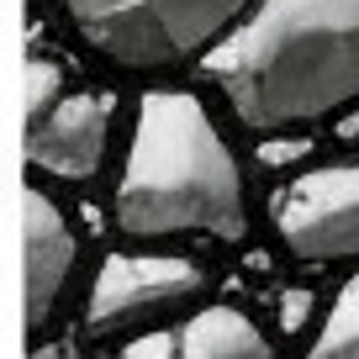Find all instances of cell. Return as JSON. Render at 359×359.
I'll list each match as a JSON object with an SVG mask.
<instances>
[{
    "label": "cell",
    "instance_id": "obj_1",
    "mask_svg": "<svg viewBox=\"0 0 359 359\" xmlns=\"http://www.w3.org/2000/svg\"><path fill=\"white\" fill-rule=\"evenodd\" d=\"M196 69L243 127L302 133L359 101V0H254Z\"/></svg>",
    "mask_w": 359,
    "mask_h": 359
},
{
    "label": "cell",
    "instance_id": "obj_2",
    "mask_svg": "<svg viewBox=\"0 0 359 359\" xmlns=\"http://www.w3.org/2000/svg\"><path fill=\"white\" fill-rule=\"evenodd\" d=\"M116 227L127 238L212 233L243 243L248 201L233 148L191 90H148L116 180Z\"/></svg>",
    "mask_w": 359,
    "mask_h": 359
},
{
    "label": "cell",
    "instance_id": "obj_3",
    "mask_svg": "<svg viewBox=\"0 0 359 359\" xmlns=\"http://www.w3.org/2000/svg\"><path fill=\"white\" fill-rule=\"evenodd\" d=\"M254 0H64L74 32L116 69L196 64Z\"/></svg>",
    "mask_w": 359,
    "mask_h": 359
},
{
    "label": "cell",
    "instance_id": "obj_4",
    "mask_svg": "<svg viewBox=\"0 0 359 359\" xmlns=\"http://www.w3.org/2000/svg\"><path fill=\"white\" fill-rule=\"evenodd\" d=\"M206 291V275L196 259L175 254H111L85 296V333L90 338H116L137 323L191 306Z\"/></svg>",
    "mask_w": 359,
    "mask_h": 359
},
{
    "label": "cell",
    "instance_id": "obj_5",
    "mask_svg": "<svg viewBox=\"0 0 359 359\" xmlns=\"http://www.w3.org/2000/svg\"><path fill=\"white\" fill-rule=\"evenodd\" d=\"M275 227L302 264L359 259V158L291 180L275 196Z\"/></svg>",
    "mask_w": 359,
    "mask_h": 359
},
{
    "label": "cell",
    "instance_id": "obj_6",
    "mask_svg": "<svg viewBox=\"0 0 359 359\" xmlns=\"http://www.w3.org/2000/svg\"><path fill=\"white\" fill-rule=\"evenodd\" d=\"M111 90H79L69 101H53L37 122H27V164L53 180H90L106 158L111 137Z\"/></svg>",
    "mask_w": 359,
    "mask_h": 359
},
{
    "label": "cell",
    "instance_id": "obj_7",
    "mask_svg": "<svg viewBox=\"0 0 359 359\" xmlns=\"http://www.w3.org/2000/svg\"><path fill=\"white\" fill-rule=\"evenodd\" d=\"M74 269V227L43 191L22 196V291H27V327H43Z\"/></svg>",
    "mask_w": 359,
    "mask_h": 359
},
{
    "label": "cell",
    "instance_id": "obj_8",
    "mask_svg": "<svg viewBox=\"0 0 359 359\" xmlns=\"http://www.w3.org/2000/svg\"><path fill=\"white\" fill-rule=\"evenodd\" d=\"M185 359H269V338L238 306H206L180 333Z\"/></svg>",
    "mask_w": 359,
    "mask_h": 359
},
{
    "label": "cell",
    "instance_id": "obj_9",
    "mask_svg": "<svg viewBox=\"0 0 359 359\" xmlns=\"http://www.w3.org/2000/svg\"><path fill=\"white\" fill-rule=\"evenodd\" d=\"M317 359H359V275L338 291L333 312L323 317V333L312 338Z\"/></svg>",
    "mask_w": 359,
    "mask_h": 359
},
{
    "label": "cell",
    "instance_id": "obj_10",
    "mask_svg": "<svg viewBox=\"0 0 359 359\" xmlns=\"http://www.w3.org/2000/svg\"><path fill=\"white\" fill-rule=\"evenodd\" d=\"M58 95H64V64L58 58H32L27 64V122H37Z\"/></svg>",
    "mask_w": 359,
    "mask_h": 359
},
{
    "label": "cell",
    "instance_id": "obj_11",
    "mask_svg": "<svg viewBox=\"0 0 359 359\" xmlns=\"http://www.w3.org/2000/svg\"><path fill=\"white\" fill-rule=\"evenodd\" d=\"M312 148H317L312 137H296V127H280V133H264V143H259V164H264V169H285V164H302Z\"/></svg>",
    "mask_w": 359,
    "mask_h": 359
},
{
    "label": "cell",
    "instance_id": "obj_12",
    "mask_svg": "<svg viewBox=\"0 0 359 359\" xmlns=\"http://www.w3.org/2000/svg\"><path fill=\"white\" fill-rule=\"evenodd\" d=\"M312 291H306V285H291V291L280 296V333H306V323H312Z\"/></svg>",
    "mask_w": 359,
    "mask_h": 359
},
{
    "label": "cell",
    "instance_id": "obj_13",
    "mask_svg": "<svg viewBox=\"0 0 359 359\" xmlns=\"http://www.w3.org/2000/svg\"><path fill=\"white\" fill-rule=\"evenodd\" d=\"M122 354L127 359H169V354H180V333H143V338H133Z\"/></svg>",
    "mask_w": 359,
    "mask_h": 359
},
{
    "label": "cell",
    "instance_id": "obj_14",
    "mask_svg": "<svg viewBox=\"0 0 359 359\" xmlns=\"http://www.w3.org/2000/svg\"><path fill=\"white\" fill-rule=\"evenodd\" d=\"M338 137H344V143H354V137H359V101L344 106V116H338Z\"/></svg>",
    "mask_w": 359,
    "mask_h": 359
}]
</instances>
